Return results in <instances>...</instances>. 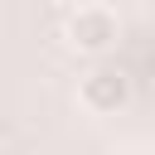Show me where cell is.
Masks as SVG:
<instances>
[{
    "instance_id": "2",
    "label": "cell",
    "mask_w": 155,
    "mask_h": 155,
    "mask_svg": "<svg viewBox=\"0 0 155 155\" xmlns=\"http://www.w3.org/2000/svg\"><path fill=\"white\" fill-rule=\"evenodd\" d=\"M78 102H82L92 116H116V111H126V102H131V73H126V68H111V63H97L92 73H82Z\"/></svg>"
},
{
    "instance_id": "1",
    "label": "cell",
    "mask_w": 155,
    "mask_h": 155,
    "mask_svg": "<svg viewBox=\"0 0 155 155\" xmlns=\"http://www.w3.org/2000/svg\"><path fill=\"white\" fill-rule=\"evenodd\" d=\"M63 39H68V48H78V53L102 58V53L116 48V39H121V19H116V10L87 0V5H73L68 24H63Z\"/></svg>"
},
{
    "instance_id": "4",
    "label": "cell",
    "mask_w": 155,
    "mask_h": 155,
    "mask_svg": "<svg viewBox=\"0 0 155 155\" xmlns=\"http://www.w3.org/2000/svg\"><path fill=\"white\" fill-rule=\"evenodd\" d=\"M53 5H68V10H73V5H87V0H53Z\"/></svg>"
},
{
    "instance_id": "3",
    "label": "cell",
    "mask_w": 155,
    "mask_h": 155,
    "mask_svg": "<svg viewBox=\"0 0 155 155\" xmlns=\"http://www.w3.org/2000/svg\"><path fill=\"white\" fill-rule=\"evenodd\" d=\"M145 73H150V82H155V48L145 53Z\"/></svg>"
}]
</instances>
